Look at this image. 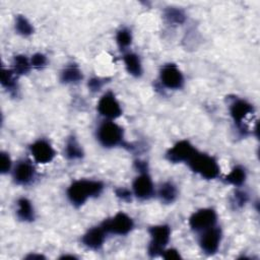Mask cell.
Instances as JSON below:
<instances>
[{
	"label": "cell",
	"mask_w": 260,
	"mask_h": 260,
	"mask_svg": "<svg viewBox=\"0 0 260 260\" xmlns=\"http://www.w3.org/2000/svg\"><path fill=\"white\" fill-rule=\"evenodd\" d=\"M29 152L37 164L46 165L51 162L56 156V150L52 144L44 138L38 139L29 145Z\"/></svg>",
	"instance_id": "13"
},
{
	"label": "cell",
	"mask_w": 260,
	"mask_h": 260,
	"mask_svg": "<svg viewBox=\"0 0 260 260\" xmlns=\"http://www.w3.org/2000/svg\"><path fill=\"white\" fill-rule=\"evenodd\" d=\"M221 239L222 232L220 228L214 225L200 233L199 246L206 255H213L218 251Z\"/></svg>",
	"instance_id": "11"
},
{
	"label": "cell",
	"mask_w": 260,
	"mask_h": 260,
	"mask_svg": "<svg viewBox=\"0 0 260 260\" xmlns=\"http://www.w3.org/2000/svg\"><path fill=\"white\" fill-rule=\"evenodd\" d=\"M123 62L126 71L133 77L139 78L142 76L143 68L140 57L133 52H127L123 55Z\"/></svg>",
	"instance_id": "17"
},
{
	"label": "cell",
	"mask_w": 260,
	"mask_h": 260,
	"mask_svg": "<svg viewBox=\"0 0 260 260\" xmlns=\"http://www.w3.org/2000/svg\"><path fill=\"white\" fill-rule=\"evenodd\" d=\"M132 192L134 197L139 200H148L155 194L154 185L148 172L139 173L132 183Z\"/></svg>",
	"instance_id": "14"
},
{
	"label": "cell",
	"mask_w": 260,
	"mask_h": 260,
	"mask_svg": "<svg viewBox=\"0 0 260 260\" xmlns=\"http://www.w3.org/2000/svg\"><path fill=\"white\" fill-rule=\"evenodd\" d=\"M16 216L23 222H31L36 218L35 208L29 199L20 197L16 201Z\"/></svg>",
	"instance_id": "16"
},
{
	"label": "cell",
	"mask_w": 260,
	"mask_h": 260,
	"mask_svg": "<svg viewBox=\"0 0 260 260\" xmlns=\"http://www.w3.org/2000/svg\"><path fill=\"white\" fill-rule=\"evenodd\" d=\"M17 76L27 74L31 69L30 60L25 55H15L12 60V68Z\"/></svg>",
	"instance_id": "24"
},
{
	"label": "cell",
	"mask_w": 260,
	"mask_h": 260,
	"mask_svg": "<svg viewBox=\"0 0 260 260\" xmlns=\"http://www.w3.org/2000/svg\"><path fill=\"white\" fill-rule=\"evenodd\" d=\"M217 214L212 208H201L191 214L189 217V225L192 231L201 233L209 228L216 225Z\"/></svg>",
	"instance_id": "8"
},
{
	"label": "cell",
	"mask_w": 260,
	"mask_h": 260,
	"mask_svg": "<svg viewBox=\"0 0 260 260\" xmlns=\"http://www.w3.org/2000/svg\"><path fill=\"white\" fill-rule=\"evenodd\" d=\"M105 185L100 180L79 179L73 181L67 188L66 194L70 203L75 207L82 206L88 199L99 197Z\"/></svg>",
	"instance_id": "1"
},
{
	"label": "cell",
	"mask_w": 260,
	"mask_h": 260,
	"mask_svg": "<svg viewBox=\"0 0 260 260\" xmlns=\"http://www.w3.org/2000/svg\"><path fill=\"white\" fill-rule=\"evenodd\" d=\"M191 171L205 180L216 179L220 174V167L216 158L207 153L197 151L187 162Z\"/></svg>",
	"instance_id": "2"
},
{
	"label": "cell",
	"mask_w": 260,
	"mask_h": 260,
	"mask_svg": "<svg viewBox=\"0 0 260 260\" xmlns=\"http://www.w3.org/2000/svg\"><path fill=\"white\" fill-rule=\"evenodd\" d=\"M198 150L188 140L183 139L176 142L166 152V158L172 164L188 162Z\"/></svg>",
	"instance_id": "9"
},
{
	"label": "cell",
	"mask_w": 260,
	"mask_h": 260,
	"mask_svg": "<svg viewBox=\"0 0 260 260\" xmlns=\"http://www.w3.org/2000/svg\"><path fill=\"white\" fill-rule=\"evenodd\" d=\"M0 160H1V162H0V173L2 175L8 174L12 169V160L10 158L9 153L1 151Z\"/></svg>",
	"instance_id": "29"
},
{
	"label": "cell",
	"mask_w": 260,
	"mask_h": 260,
	"mask_svg": "<svg viewBox=\"0 0 260 260\" xmlns=\"http://www.w3.org/2000/svg\"><path fill=\"white\" fill-rule=\"evenodd\" d=\"M132 31L128 27H121L116 34V43L120 50L128 49L132 44Z\"/></svg>",
	"instance_id": "26"
},
{
	"label": "cell",
	"mask_w": 260,
	"mask_h": 260,
	"mask_svg": "<svg viewBox=\"0 0 260 260\" xmlns=\"http://www.w3.org/2000/svg\"><path fill=\"white\" fill-rule=\"evenodd\" d=\"M98 113L106 120H115L122 115V108L113 91L105 92L98 102Z\"/></svg>",
	"instance_id": "7"
},
{
	"label": "cell",
	"mask_w": 260,
	"mask_h": 260,
	"mask_svg": "<svg viewBox=\"0 0 260 260\" xmlns=\"http://www.w3.org/2000/svg\"><path fill=\"white\" fill-rule=\"evenodd\" d=\"M25 258L26 259H44L45 257L43 255H41V254H39V255H37V254H29Z\"/></svg>",
	"instance_id": "34"
},
{
	"label": "cell",
	"mask_w": 260,
	"mask_h": 260,
	"mask_svg": "<svg viewBox=\"0 0 260 260\" xmlns=\"http://www.w3.org/2000/svg\"><path fill=\"white\" fill-rule=\"evenodd\" d=\"M30 64H31V68H35V69H43L47 66V63H48V59H47V56L43 53H36L34 54L30 58Z\"/></svg>",
	"instance_id": "28"
},
{
	"label": "cell",
	"mask_w": 260,
	"mask_h": 260,
	"mask_svg": "<svg viewBox=\"0 0 260 260\" xmlns=\"http://www.w3.org/2000/svg\"><path fill=\"white\" fill-rule=\"evenodd\" d=\"M107 233L103 229V226L96 225L93 228L88 229L81 237V243L84 247H86L89 250L98 251L102 249V247L105 244L106 238H107Z\"/></svg>",
	"instance_id": "15"
},
{
	"label": "cell",
	"mask_w": 260,
	"mask_h": 260,
	"mask_svg": "<svg viewBox=\"0 0 260 260\" xmlns=\"http://www.w3.org/2000/svg\"><path fill=\"white\" fill-rule=\"evenodd\" d=\"M159 81L166 88L177 90L184 86L185 78L176 64L167 63L159 70Z\"/></svg>",
	"instance_id": "6"
},
{
	"label": "cell",
	"mask_w": 260,
	"mask_h": 260,
	"mask_svg": "<svg viewBox=\"0 0 260 260\" xmlns=\"http://www.w3.org/2000/svg\"><path fill=\"white\" fill-rule=\"evenodd\" d=\"M157 196L159 200L165 204H171L176 201L178 197V189L177 186L171 182L166 181L158 187Z\"/></svg>",
	"instance_id": "20"
},
{
	"label": "cell",
	"mask_w": 260,
	"mask_h": 260,
	"mask_svg": "<svg viewBox=\"0 0 260 260\" xmlns=\"http://www.w3.org/2000/svg\"><path fill=\"white\" fill-rule=\"evenodd\" d=\"M229 111L234 123L240 129V131H247L244 126V121L249 115H252L254 113L255 109L253 105L246 100L235 99L231 102L229 106Z\"/></svg>",
	"instance_id": "10"
},
{
	"label": "cell",
	"mask_w": 260,
	"mask_h": 260,
	"mask_svg": "<svg viewBox=\"0 0 260 260\" xmlns=\"http://www.w3.org/2000/svg\"><path fill=\"white\" fill-rule=\"evenodd\" d=\"M134 168L138 173H146L148 172V165L147 161L141 160V159H136L134 161Z\"/></svg>",
	"instance_id": "33"
},
{
	"label": "cell",
	"mask_w": 260,
	"mask_h": 260,
	"mask_svg": "<svg viewBox=\"0 0 260 260\" xmlns=\"http://www.w3.org/2000/svg\"><path fill=\"white\" fill-rule=\"evenodd\" d=\"M164 259H181L180 252L177 249L171 248V249H165L161 256Z\"/></svg>",
	"instance_id": "32"
},
{
	"label": "cell",
	"mask_w": 260,
	"mask_h": 260,
	"mask_svg": "<svg viewBox=\"0 0 260 260\" xmlns=\"http://www.w3.org/2000/svg\"><path fill=\"white\" fill-rule=\"evenodd\" d=\"M96 139L106 148L123 146L125 144L124 130L113 120H105L96 129Z\"/></svg>",
	"instance_id": "3"
},
{
	"label": "cell",
	"mask_w": 260,
	"mask_h": 260,
	"mask_svg": "<svg viewBox=\"0 0 260 260\" xmlns=\"http://www.w3.org/2000/svg\"><path fill=\"white\" fill-rule=\"evenodd\" d=\"M247 179V171L243 166H235L229 174L223 177V181L235 187H242Z\"/></svg>",
	"instance_id": "22"
},
{
	"label": "cell",
	"mask_w": 260,
	"mask_h": 260,
	"mask_svg": "<svg viewBox=\"0 0 260 260\" xmlns=\"http://www.w3.org/2000/svg\"><path fill=\"white\" fill-rule=\"evenodd\" d=\"M249 200V194L242 189H237L233 195L232 203L236 208H242Z\"/></svg>",
	"instance_id": "27"
},
{
	"label": "cell",
	"mask_w": 260,
	"mask_h": 260,
	"mask_svg": "<svg viewBox=\"0 0 260 260\" xmlns=\"http://www.w3.org/2000/svg\"><path fill=\"white\" fill-rule=\"evenodd\" d=\"M82 78V71L75 63L67 64L60 72V80L65 84H76L80 82Z\"/></svg>",
	"instance_id": "18"
},
{
	"label": "cell",
	"mask_w": 260,
	"mask_h": 260,
	"mask_svg": "<svg viewBox=\"0 0 260 260\" xmlns=\"http://www.w3.org/2000/svg\"><path fill=\"white\" fill-rule=\"evenodd\" d=\"M36 177V169L27 159L18 160L12 169V179L16 185L28 186L34 183Z\"/></svg>",
	"instance_id": "12"
},
{
	"label": "cell",
	"mask_w": 260,
	"mask_h": 260,
	"mask_svg": "<svg viewBox=\"0 0 260 260\" xmlns=\"http://www.w3.org/2000/svg\"><path fill=\"white\" fill-rule=\"evenodd\" d=\"M106 79L104 78H101V77H91L88 81H87V87L90 91L92 92H96V91H100L102 89V87L104 86V84L106 83L105 81Z\"/></svg>",
	"instance_id": "30"
},
{
	"label": "cell",
	"mask_w": 260,
	"mask_h": 260,
	"mask_svg": "<svg viewBox=\"0 0 260 260\" xmlns=\"http://www.w3.org/2000/svg\"><path fill=\"white\" fill-rule=\"evenodd\" d=\"M164 18L169 24L180 25L186 20V13L178 7H168L164 11Z\"/></svg>",
	"instance_id": "23"
},
{
	"label": "cell",
	"mask_w": 260,
	"mask_h": 260,
	"mask_svg": "<svg viewBox=\"0 0 260 260\" xmlns=\"http://www.w3.org/2000/svg\"><path fill=\"white\" fill-rule=\"evenodd\" d=\"M15 31L21 37H29L34 34V26L31 22L22 14H17L14 21Z\"/></svg>",
	"instance_id": "25"
},
{
	"label": "cell",
	"mask_w": 260,
	"mask_h": 260,
	"mask_svg": "<svg viewBox=\"0 0 260 260\" xmlns=\"http://www.w3.org/2000/svg\"><path fill=\"white\" fill-rule=\"evenodd\" d=\"M115 194H116V196H117L120 200H122V201H124V202H130V201L132 200V197L134 196L132 190H130V189H128V188H125V187H119V188H117V189L115 190Z\"/></svg>",
	"instance_id": "31"
},
{
	"label": "cell",
	"mask_w": 260,
	"mask_h": 260,
	"mask_svg": "<svg viewBox=\"0 0 260 260\" xmlns=\"http://www.w3.org/2000/svg\"><path fill=\"white\" fill-rule=\"evenodd\" d=\"M64 155L70 160L80 159L84 156L83 148L74 135L67 138L64 146Z\"/></svg>",
	"instance_id": "19"
},
{
	"label": "cell",
	"mask_w": 260,
	"mask_h": 260,
	"mask_svg": "<svg viewBox=\"0 0 260 260\" xmlns=\"http://www.w3.org/2000/svg\"><path fill=\"white\" fill-rule=\"evenodd\" d=\"M17 75L12 69L2 67L0 82L3 88H5L11 95L17 94L18 85H17Z\"/></svg>",
	"instance_id": "21"
},
{
	"label": "cell",
	"mask_w": 260,
	"mask_h": 260,
	"mask_svg": "<svg viewBox=\"0 0 260 260\" xmlns=\"http://www.w3.org/2000/svg\"><path fill=\"white\" fill-rule=\"evenodd\" d=\"M171 226L169 224H155L148 228L150 241L147 247L149 257L161 256L171 239Z\"/></svg>",
	"instance_id": "4"
},
{
	"label": "cell",
	"mask_w": 260,
	"mask_h": 260,
	"mask_svg": "<svg viewBox=\"0 0 260 260\" xmlns=\"http://www.w3.org/2000/svg\"><path fill=\"white\" fill-rule=\"evenodd\" d=\"M101 225L107 234L116 236H126L134 229V220L127 213L120 211L114 216L105 219Z\"/></svg>",
	"instance_id": "5"
}]
</instances>
